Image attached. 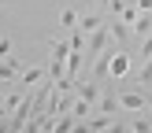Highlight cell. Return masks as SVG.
Here are the masks:
<instances>
[{"label": "cell", "mask_w": 152, "mask_h": 133, "mask_svg": "<svg viewBox=\"0 0 152 133\" xmlns=\"http://www.w3.org/2000/svg\"><path fill=\"white\" fill-rule=\"evenodd\" d=\"M71 133H96V129H93V126L86 122V118H78V122H74V129H71Z\"/></svg>", "instance_id": "cell-10"}, {"label": "cell", "mask_w": 152, "mask_h": 133, "mask_svg": "<svg viewBox=\"0 0 152 133\" xmlns=\"http://www.w3.org/2000/svg\"><path fill=\"white\" fill-rule=\"evenodd\" d=\"M134 59H141V63H148V59H152V33L141 41V52H134Z\"/></svg>", "instance_id": "cell-9"}, {"label": "cell", "mask_w": 152, "mask_h": 133, "mask_svg": "<svg viewBox=\"0 0 152 133\" xmlns=\"http://www.w3.org/2000/svg\"><path fill=\"white\" fill-rule=\"evenodd\" d=\"M137 11H152V0H137Z\"/></svg>", "instance_id": "cell-12"}, {"label": "cell", "mask_w": 152, "mask_h": 133, "mask_svg": "<svg viewBox=\"0 0 152 133\" xmlns=\"http://www.w3.org/2000/svg\"><path fill=\"white\" fill-rule=\"evenodd\" d=\"M130 66H134V52L130 48H115V56H111V63H108V74L115 81H123L126 74H130Z\"/></svg>", "instance_id": "cell-2"}, {"label": "cell", "mask_w": 152, "mask_h": 133, "mask_svg": "<svg viewBox=\"0 0 152 133\" xmlns=\"http://www.w3.org/2000/svg\"><path fill=\"white\" fill-rule=\"evenodd\" d=\"M48 78V66H26V70L19 74V81H22V93H30V89L37 85V81H45Z\"/></svg>", "instance_id": "cell-5"}, {"label": "cell", "mask_w": 152, "mask_h": 133, "mask_svg": "<svg viewBox=\"0 0 152 133\" xmlns=\"http://www.w3.org/2000/svg\"><path fill=\"white\" fill-rule=\"evenodd\" d=\"M59 26H63L67 33H71V30L78 26V11H74V7H63V15H59Z\"/></svg>", "instance_id": "cell-8"}, {"label": "cell", "mask_w": 152, "mask_h": 133, "mask_svg": "<svg viewBox=\"0 0 152 133\" xmlns=\"http://www.w3.org/2000/svg\"><path fill=\"white\" fill-rule=\"evenodd\" d=\"M148 33H152V11H141V19L134 22V37H141V41H145Z\"/></svg>", "instance_id": "cell-6"}, {"label": "cell", "mask_w": 152, "mask_h": 133, "mask_svg": "<svg viewBox=\"0 0 152 133\" xmlns=\"http://www.w3.org/2000/svg\"><path fill=\"white\" fill-rule=\"evenodd\" d=\"M19 74H22V59H15V56H4V59H0V81L15 85Z\"/></svg>", "instance_id": "cell-4"}, {"label": "cell", "mask_w": 152, "mask_h": 133, "mask_svg": "<svg viewBox=\"0 0 152 133\" xmlns=\"http://www.w3.org/2000/svg\"><path fill=\"white\" fill-rule=\"evenodd\" d=\"M48 52H52V59H48V78L52 81H63V74H67V56H71V37H52L48 41Z\"/></svg>", "instance_id": "cell-1"}, {"label": "cell", "mask_w": 152, "mask_h": 133, "mask_svg": "<svg viewBox=\"0 0 152 133\" xmlns=\"http://www.w3.org/2000/svg\"><path fill=\"white\" fill-rule=\"evenodd\" d=\"M108 26H111V37H115V44H119V48H130V33H134V30L126 26L119 15H108Z\"/></svg>", "instance_id": "cell-3"}, {"label": "cell", "mask_w": 152, "mask_h": 133, "mask_svg": "<svg viewBox=\"0 0 152 133\" xmlns=\"http://www.w3.org/2000/svg\"><path fill=\"white\" fill-rule=\"evenodd\" d=\"M11 56V37H0V59Z\"/></svg>", "instance_id": "cell-11"}, {"label": "cell", "mask_w": 152, "mask_h": 133, "mask_svg": "<svg viewBox=\"0 0 152 133\" xmlns=\"http://www.w3.org/2000/svg\"><path fill=\"white\" fill-rule=\"evenodd\" d=\"M130 129H134V133H152V115L137 111V115H134V122H130Z\"/></svg>", "instance_id": "cell-7"}, {"label": "cell", "mask_w": 152, "mask_h": 133, "mask_svg": "<svg viewBox=\"0 0 152 133\" xmlns=\"http://www.w3.org/2000/svg\"><path fill=\"white\" fill-rule=\"evenodd\" d=\"M82 7H86V11H96V7H93V0H82Z\"/></svg>", "instance_id": "cell-13"}]
</instances>
